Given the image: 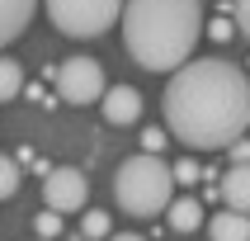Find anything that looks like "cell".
Segmentation results:
<instances>
[{"label":"cell","mask_w":250,"mask_h":241,"mask_svg":"<svg viewBox=\"0 0 250 241\" xmlns=\"http://www.w3.org/2000/svg\"><path fill=\"white\" fill-rule=\"evenodd\" d=\"M166 128L194 152L236 147L250 128V76L236 62H184L161 95Z\"/></svg>","instance_id":"6da1fadb"},{"label":"cell","mask_w":250,"mask_h":241,"mask_svg":"<svg viewBox=\"0 0 250 241\" xmlns=\"http://www.w3.org/2000/svg\"><path fill=\"white\" fill-rule=\"evenodd\" d=\"M203 33L198 0H127L123 5V47L146 71H180Z\"/></svg>","instance_id":"7a4b0ae2"},{"label":"cell","mask_w":250,"mask_h":241,"mask_svg":"<svg viewBox=\"0 0 250 241\" xmlns=\"http://www.w3.org/2000/svg\"><path fill=\"white\" fill-rule=\"evenodd\" d=\"M113 198L118 208L132 213V218H156L175 203V166H166L161 156L137 152L127 156L118 175H113Z\"/></svg>","instance_id":"3957f363"},{"label":"cell","mask_w":250,"mask_h":241,"mask_svg":"<svg viewBox=\"0 0 250 241\" xmlns=\"http://www.w3.org/2000/svg\"><path fill=\"white\" fill-rule=\"evenodd\" d=\"M127 0H42V10L66 38H99L104 28L123 24Z\"/></svg>","instance_id":"277c9868"},{"label":"cell","mask_w":250,"mask_h":241,"mask_svg":"<svg viewBox=\"0 0 250 241\" xmlns=\"http://www.w3.org/2000/svg\"><path fill=\"white\" fill-rule=\"evenodd\" d=\"M57 95L66 104H95L104 99V71L95 57H66L57 66Z\"/></svg>","instance_id":"5b68a950"},{"label":"cell","mask_w":250,"mask_h":241,"mask_svg":"<svg viewBox=\"0 0 250 241\" xmlns=\"http://www.w3.org/2000/svg\"><path fill=\"white\" fill-rule=\"evenodd\" d=\"M85 198H90V180H85L76 166L47 170V180H42V203H47L52 213H81Z\"/></svg>","instance_id":"8992f818"},{"label":"cell","mask_w":250,"mask_h":241,"mask_svg":"<svg viewBox=\"0 0 250 241\" xmlns=\"http://www.w3.org/2000/svg\"><path fill=\"white\" fill-rule=\"evenodd\" d=\"M104 118H109L113 128H127L142 118V95L132 90V85H113V90H104Z\"/></svg>","instance_id":"52a82bcc"},{"label":"cell","mask_w":250,"mask_h":241,"mask_svg":"<svg viewBox=\"0 0 250 241\" xmlns=\"http://www.w3.org/2000/svg\"><path fill=\"white\" fill-rule=\"evenodd\" d=\"M217 194H222V203L231 213H246L250 218V166H231L222 175V184H217Z\"/></svg>","instance_id":"ba28073f"},{"label":"cell","mask_w":250,"mask_h":241,"mask_svg":"<svg viewBox=\"0 0 250 241\" xmlns=\"http://www.w3.org/2000/svg\"><path fill=\"white\" fill-rule=\"evenodd\" d=\"M33 10H38V0H0V47L14 43V38L28 28Z\"/></svg>","instance_id":"9c48e42d"},{"label":"cell","mask_w":250,"mask_h":241,"mask_svg":"<svg viewBox=\"0 0 250 241\" xmlns=\"http://www.w3.org/2000/svg\"><path fill=\"white\" fill-rule=\"evenodd\" d=\"M166 222H170V232L189 237V232L203 227V203H198V198H175V203L166 208Z\"/></svg>","instance_id":"30bf717a"},{"label":"cell","mask_w":250,"mask_h":241,"mask_svg":"<svg viewBox=\"0 0 250 241\" xmlns=\"http://www.w3.org/2000/svg\"><path fill=\"white\" fill-rule=\"evenodd\" d=\"M208 237L212 241H250V218L227 208V213H217V218L208 222Z\"/></svg>","instance_id":"8fae6325"},{"label":"cell","mask_w":250,"mask_h":241,"mask_svg":"<svg viewBox=\"0 0 250 241\" xmlns=\"http://www.w3.org/2000/svg\"><path fill=\"white\" fill-rule=\"evenodd\" d=\"M24 90V66L14 57H0V99H14Z\"/></svg>","instance_id":"7c38bea8"},{"label":"cell","mask_w":250,"mask_h":241,"mask_svg":"<svg viewBox=\"0 0 250 241\" xmlns=\"http://www.w3.org/2000/svg\"><path fill=\"white\" fill-rule=\"evenodd\" d=\"M14 189H19V161L0 156V198H10Z\"/></svg>","instance_id":"4fadbf2b"},{"label":"cell","mask_w":250,"mask_h":241,"mask_svg":"<svg viewBox=\"0 0 250 241\" xmlns=\"http://www.w3.org/2000/svg\"><path fill=\"white\" fill-rule=\"evenodd\" d=\"M33 227H38V237H42V241H52L57 232H62V213H52V208L38 213V218H33Z\"/></svg>","instance_id":"5bb4252c"},{"label":"cell","mask_w":250,"mask_h":241,"mask_svg":"<svg viewBox=\"0 0 250 241\" xmlns=\"http://www.w3.org/2000/svg\"><path fill=\"white\" fill-rule=\"evenodd\" d=\"M85 237H109V213L99 208V213H85V222H81Z\"/></svg>","instance_id":"9a60e30c"},{"label":"cell","mask_w":250,"mask_h":241,"mask_svg":"<svg viewBox=\"0 0 250 241\" xmlns=\"http://www.w3.org/2000/svg\"><path fill=\"white\" fill-rule=\"evenodd\" d=\"M161 147H166V132H161V128H146V132H142V152L161 156Z\"/></svg>","instance_id":"2e32d148"},{"label":"cell","mask_w":250,"mask_h":241,"mask_svg":"<svg viewBox=\"0 0 250 241\" xmlns=\"http://www.w3.org/2000/svg\"><path fill=\"white\" fill-rule=\"evenodd\" d=\"M198 175H203V170H198V161H180V166H175V184H194Z\"/></svg>","instance_id":"e0dca14e"},{"label":"cell","mask_w":250,"mask_h":241,"mask_svg":"<svg viewBox=\"0 0 250 241\" xmlns=\"http://www.w3.org/2000/svg\"><path fill=\"white\" fill-rule=\"evenodd\" d=\"M231 10H236V24H241V33L250 38V0H231Z\"/></svg>","instance_id":"ac0fdd59"},{"label":"cell","mask_w":250,"mask_h":241,"mask_svg":"<svg viewBox=\"0 0 250 241\" xmlns=\"http://www.w3.org/2000/svg\"><path fill=\"white\" fill-rule=\"evenodd\" d=\"M231 161H236V166H250V137H241L236 147H231Z\"/></svg>","instance_id":"d6986e66"},{"label":"cell","mask_w":250,"mask_h":241,"mask_svg":"<svg viewBox=\"0 0 250 241\" xmlns=\"http://www.w3.org/2000/svg\"><path fill=\"white\" fill-rule=\"evenodd\" d=\"M208 33H212V43H227V38H231V24L217 19V24H208Z\"/></svg>","instance_id":"ffe728a7"},{"label":"cell","mask_w":250,"mask_h":241,"mask_svg":"<svg viewBox=\"0 0 250 241\" xmlns=\"http://www.w3.org/2000/svg\"><path fill=\"white\" fill-rule=\"evenodd\" d=\"M109 241H146V237H142V232H113Z\"/></svg>","instance_id":"44dd1931"},{"label":"cell","mask_w":250,"mask_h":241,"mask_svg":"<svg viewBox=\"0 0 250 241\" xmlns=\"http://www.w3.org/2000/svg\"><path fill=\"white\" fill-rule=\"evenodd\" d=\"M38 241H42V237H38Z\"/></svg>","instance_id":"7402d4cb"}]
</instances>
